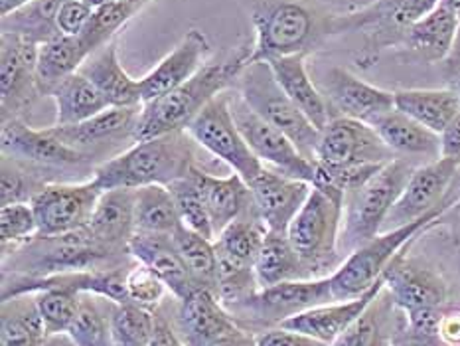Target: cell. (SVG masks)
<instances>
[{
  "instance_id": "obj_48",
  "label": "cell",
  "mask_w": 460,
  "mask_h": 346,
  "mask_svg": "<svg viewBox=\"0 0 460 346\" xmlns=\"http://www.w3.org/2000/svg\"><path fill=\"white\" fill-rule=\"evenodd\" d=\"M79 295L82 293L66 289H44L36 293L38 309L40 315H42L46 334L69 331L79 309Z\"/></svg>"
},
{
  "instance_id": "obj_62",
  "label": "cell",
  "mask_w": 460,
  "mask_h": 346,
  "mask_svg": "<svg viewBox=\"0 0 460 346\" xmlns=\"http://www.w3.org/2000/svg\"><path fill=\"white\" fill-rule=\"evenodd\" d=\"M451 210H453V212H456V214H460V200H456V202L453 204Z\"/></svg>"
},
{
  "instance_id": "obj_61",
  "label": "cell",
  "mask_w": 460,
  "mask_h": 346,
  "mask_svg": "<svg viewBox=\"0 0 460 346\" xmlns=\"http://www.w3.org/2000/svg\"><path fill=\"white\" fill-rule=\"evenodd\" d=\"M131 3H135V4H138V6H143V8H145L148 3H151V0H131Z\"/></svg>"
},
{
  "instance_id": "obj_55",
  "label": "cell",
  "mask_w": 460,
  "mask_h": 346,
  "mask_svg": "<svg viewBox=\"0 0 460 346\" xmlns=\"http://www.w3.org/2000/svg\"><path fill=\"white\" fill-rule=\"evenodd\" d=\"M447 87L453 89L460 102V59L447 62Z\"/></svg>"
},
{
  "instance_id": "obj_10",
  "label": "cell",
  "mask_w": 460,
  "mask_h": 346,
  "mask_svg": "<svg viewBox=\"0 0 460 346\" xmlns=\"http://www.w3.org/2000/svg\"><path fill=\"white\" fill-rule=\"evenodd\" d=\"M235 89L243 102L253 111L285 133L296 145L308 161L314 163L316 146L320 141V131L308 121V117L298 109L277 79L267 62H255L245 66L242 75L237 77Z\"/></svg>"
},
{
  "instance_id": "obj_25",
  "label": "cell",
  "mask_w": 460,
  "mask_h": 346,
  "mask_svg": "<svg viewBox=\"0 0 460 346\" xmlns=\"http://www.w3.org/2000/svg\"><path fill=\"white\" fill-rule=\"evenodd\" d=\"M384 285L385 283L382 277V279L362 297H356V299L349 301H332L314 306V309H308L301 315L293 316V319L285 321L281 326H285L288 331L303 333L310 336V339H314L326 346H332L340 336L348 331V326L366 311V306L376 299L377 293L384 289Z\"/></svg>"
},
{
  "instance_id": "obj_63",
  "label": "cell",
  "mask_w": 460,
  "mask_h": 346,
  "mask_svg": "<svg viewBox=\"0 0 460 346\" xmlns=\"http://www.w3.org/2000/svg\"><path fill=\"white\" fill-rule=\"evenodd\" d=\"M458 346H460V344H458Z\"/></svg>"
},
{
  "instance_id": "obj_45",
  "label": "cell",
  "mask_w": 460,
  "mask_h": 346,
  "mask_svg": "<svg viewBox=\"0 0 460 346\" xmlns=\"http://www.w3.org/2000/svg\"><path fill=\"white\" fill-rule=\"evenodd\" d=\"M49 184L48 176L14 158L3 156L0 164V206L32 202V198Z\"/></svg>"
},
{
  "instance_id": "obj_15",
  "label": "cell",
  "mask_w": 460,
  "mask_h": 346,
  "mask_svg": "<svg viewBox=\"0 0 460 346\" xmlns=\"http://www.w3.org/2000/svg\"><path fill=\"white\" fill-rule=\"evenodd\" d=\"M141 107H109L89 121L67 127L52 125V129L64 143L102 164L137 143Z\"/></svg>"
},
{
  "instance_id": "obj_7",
  "label": "cell",
  "mask_w": 460,
  "mask_h": 346,
  "mask_svg": "<svg viewBox=\"0 0 460 346\" xmlns=\"http://www.w3.org/2000/svg\"><path fill=\"white\" fill-rule=\"evenodd\" d=\"M342 214V198L313 186L301 212L288 226V240L301 255L313 279L330 277L344 262V255L340 253Z\"/></svg>"
},
{
  "instance_id": "obj_50",
  "label": "cell",
  "mask_w": 460,
  "mask_h": 346,
  "mask_svg": "<svg viewBox=\"0 0 460 346\" xmlns=\"http://www.w3.org/2000/svg\"><path fill=\"white\" fill-rule=\"evenodd\" d=\"M92 14H93V8L87 6L84 0H67L58 13V20H56L58 32L62 36H72V38L82 36L84 30L89 24V20H92Z\"/></svg>"
},
{
  "instance_id": "obj_33",
  "label": "cell",
  "mask_w": 460,
  "mask_h": 346,
  "mask_svg": "<svg viewBox=\"0 0 460 346\" xmlns=\"http://www.w3.org/2000/svg\"><path fill=\"white\" fill-rule=\"evenodd\" d=\"M48 97H52L56 103L54 125L59 127L89 121V119H93L95 115L103 113L105 109L111 107L92 79L85 77L82 72H75L62 79L48 93Z\"/></svg>"
},
{
  "instance_id": "obj_36",
  "label": "cell",
  "mask_w": 460,
  "mask_h": 346,
  "mask_svg": "<svg viewBox=\"0 0 460 346\" xmlns=\"http://www.w3.org/2000/svg\"><path fill=\"white\" fill-rule=\"evenodd\" d=\"M87 58L89 52L79 36L72 38L59 34L40 44L36 64L40 95H48L62 79L79 72Z\"/></svg>"
},
{
  "instance_id": "obj_59",
  "label": "cell",
  "mask_w": 460,
  "mask_h": 346,
  "mask_svg": "<svg viewBox=\"0 0 460 346\" xmlns=\"http://www.w3.org/2000/svg\"><path fill=\"white\" fill-rule=\"evenodd\" d=\"M84 3H85L87 6H92L93 10H97V8H102V6L113 4V3H117V0H84Z\"/></svg>"
},
{
  "instance_id": "obj_53",
  "label": "cell",
  "mask_w": 460,
  "mask_h": 346,
  "mask_svg": "<svg viewBox=\"0 0 460 346\" xmlns=\"http://www.w3.org/2000/svg\"><path fill=\"white\" fill-rule=\"evenodd\" d=\"M441 156L453 161L460 168V111L441 133Z\"/></svg>"
},
{
  "instance_id": "obj_9",
  "label": "cell",
  "mask_w": 460,
  "mask_h": 346,
  "mask_svg": "<svg viewBox=\"0 0 460 346\" xmlns=\"http://www.w3.org/2000/svg\"><path fill=\"white\" fill-rule=\"evenodd\" d=\"M438 4V0H374L342 13V36L362 34L364 48L356 56L358 66L372 67L382 52L399 48L407 30Z\"/></svg>"
},
{
  "instance_id": "obj_5",
  "label": "cell",
  "mask_w": 460,
  "mask_h": 346,
  "mask_svg": "<svg viewBox=\"0 0 460 346\" xmlns=\"http://www.w3.org/2000/svg\"><path fill=\"white\" fill-rule=\"evenodd\" d=\"M415 168L417 166L407 158H394L379 168L369 181L344 196L340 253L346 257L384 232L387 216Z\"/></svg>"
},
{
  "instance_id": "obj_19",
  "label": "cell",
  "mask_w": 460,
  "mask_h": 346,
  "mask_svg": "<svg viewBox=\"0 0 460 346\" xmlns=\"http://www.w3.org/2000/svg\"><path fill=\"white\" fill-rule=\"evenodd\" d=\"M38 44L18 34H0V102L3 121L24 119L40 95L38 79Z\"/></svg>"
},
{
  "instance_id": "obj_49",
  "label": "cell",
  "mask_w": 460,
  "mask_h": 346,
  "mask_svg": "<svg viewBox=\"0 0 460 346\" xmlns=\"http://www.w3.org/2000/svg\"><path fill=\"white\" fill-rule=\"evenodd\" d=\"M125 287H127L128 303H135L148 311H156L170 295L164 281L160 279L151 267H146L141 262H135L131 267H128L127 277H125Z\"/></svg>"
},
{
  "instance_id": "obj_42",
  "label": "cell",
  "mask_w": 460,
  "mask_h": 346,
  "mask_svg": "<svg viewBox=\"0 0 460 346\" xmlns=\"http://www.w3.org/2000/svg\"><path fill=\"white\" fill-rule=\"evenodd\" d=\"M172 240L178 247L180 255L192 275L198 289L217 291V253L214 240L199 235L186 226H180L174 232ZM217 295V293H216Z\"/></svg>"
},
{
  "instance_id": "obj_11",
  "label": "cell",
  "mask_w": 460,
  "mask_h": 346,
  "mask_svg": "<svg viewBox=\"0 0 460 346\" xmlns=\"http://www.w3.org/2000/svg\"><path fill=\"white\" fill-rule=\"evenodd\" d=\"M0 146H3V156L36 168L48 176L49 182H59L56 174L93 176L97 166L92 158L64 143L52 127L34 129L26 125L24 119L3 121Z\"/></svg>"
},
{
  "instance_id": "obj_34",
  "label": "cell",
  "mask_w": 460,
  "mask_h": 346,
  "mask_svg": "<svg viewBox=\"0 0 460 346\" xmlns=\"http://www.w3.org/2000/svg\"><path fill=\"white\" fill-rule=\"evenodd\" d=\"M395 109L441 135L460 111L453 89H397Z\"/></svg>"
},
{
  "instance_id": "obj_29",
  "label": "cell",
  "mask_w": 460,
  "mask_h": 346,
  "mask_svg": "<svg viewBox=\"0 0 460 346\" xmlns=\"http://www.w3.org/2000/svg\"><path fill=\"white\" fill-rule=\"evenodd\" d=\"M308 56H285V58H271L267 59L269 67L277 79V84L283 87V92L288 99L301 109L308 117L318 131L332 121L334 115L330 111L324 93L320 92L316 84L310 79L306 69Z\"/></svg>"
},
{
  "instance_id": "obj_4",
  "label": "cell",
  "mask_w": 460,
  "mask_h": 346,
  "mask_svg": "<svg viewBox=\"0 0 460 346\" xmlns=\"http://www.w3.org/2000/svg\"><path fill=\"white\" fill-rule=\"evenodd\" d=\"M135 262L131 253H117L99 244L87 226L59 235H36L34 240L3 255V273L46 277L69 271L107 270Z\"/></svg>"
},
{
  "instance_id": "obj_37",
  "label": "cell",
  "mask_w": 460,
  "mask_h": 346,
  "mask_svg": "<svg viewBox=\"0 0 460 346\" xmlns=\"http://www.w3.org/2000/svg\"><path fill=\"white\" fill-rule=\"evenodd\" d=\"M46 326L38 309L36 293L10 297L0 311V346H40Z\"/></svg>"
},
{
  "instance_id": "obj_3",
  "label": "cell",
  "mask_w": 460,
  "mask_h": 346,
  "mask_svg": "<svg viewBox=\"0 0 460 346\" xmlns=\"http://www.w3.org/2000/svg\"><path fill=\"white\" fill-rule=\"evenodd\" d=\"M247 56L249 48H243L232 59L219 64H206L186 84L163 97L143 103L137 123V141H148V138L168 133L186 131L188 125L202 113V109L214 97L235 87L237 77L242 75L247 66Z\"/></svg>"
},
{
  "instance_id": "obj_39",
  "label": "cell",
  "mask_w": 460,
  "mask_h": 346,
  "mask_svg": "<svg viewBox=\"0 0 460 346\" xmlns=\"http://www.w3.org/2000/svg\"><path fill=\"white\" fill-rule=\"evenodd\" d=\"M267 232L269 230L261 222V217L257 216L255 208H252V210L239 216L235 222H232L226 230L217 234L214 240L216 252L237 263L255 267L257 255L261 252Z\"/></svg>"
},
{
  "instance_id": "obj_2",
  "label": "cell",
  "mask_w": 460,
  "mask_h": 346,
  "mask_svg": "<svg viewBox=\"0 0 460 346\" xmlns=\"http://www.w3.org/2000/svg\"><path fill=\"white\" fill-rule=\"evenodd\" d=\"M199 146L188 131H176L163 137L137 141L127 151L97 164L93 181L103 188H137L172 184L199 166Z\"/></svg>"
},
{
  "instance_id": "obj_16",
  "label": "cell",
  "mask_w": 460,
  "mask_h": 346,
  "mask_svg": "<svg viewBox=\"0 0 460 346\" xmlns=\"http://www.w3.org/2000/svg\"><path fill=\"white\" fill-rule=\"evenodd\" d=\"M103 194L93 178L82 182H49L32 198L38 235H59L82 230Z\"/></svg>"
},
{
  "instance_id": "obj_43",
  "label": "cell",
  "mask_w": 460,
  "mask_h": 346,
  "mask_svg": "<svg viewBox=\"0 0 460 346\" xmlns=\"http://www.w3.org/2000/svg\"><path fill=\"white\" fill-rule=\"evenodd\" d=\"M141 10L143 6L131 3V0H117L113 4L93 10L92 20H89L84 34L79 36L85 44L89 56L97 52V49H102L103 46L111 44L117 38L119 30H121L133 16L141 13Z\"/></svg>"
},
{
  "instance_id": "obj_18",
  "label": "cell",
  "mask_w": 460,
  "mask_h": 346,
  "mask_svg": "<svg viewBox=\"0 0 460 346\" xmlns=\"http://www.w3.org/2000/svg\"><path fill=\"white\" fill-rule=\"evenodd\" d=\"M458 171V164L445 156L417 166L399 200L389 212L384 232L411 224L419 217L438 210V208L453 206L455 202L447 200V196L451 192Z\"/></svg>"
},
{
  "instance_id": "obj_22",
  "label": "cell",
  "mask_w": 460,
  "mask_h": 346,
  "mask_svg": "<svg viewBox=\"0 0 460 346\" xmlns=\"http://www.w3.org/2000/svg\"><path fill=\"white\" fill-rule=\"evenodd\" d=\"M253 196V208L269 232H288L295 216L301 212L313 184L288 178L273 168L263 171L249 182Z\"/></svg>"
},
{
  "instance_id": "obj_23",
  "label": "cell",
  "mask_w": 460,
  "mask_h": 346,
  "mask_svg": "<svg viewBox=\"0 0 460 346\" xmlns=\"http://www.w3.org/2000/svg\"><path fill=\"white\" fill-rule=\"evenodd\" d=\"M209 52H212V44H209L202 30H188L172 52L164 56L151 72L141 77L143 103L163 97L186 84L190 77H194L206 66Z\"/></svg>"
},
{
  "instance_id": "obj_41",
  "label": "cell",
  "mask_w": 460,
  "mask_h": 346,
  "mask_svg": "<svg viewBox=\"0 0 460 346\" xmlns=\"http://www.w3.org/2000/svg\"><path fill=\"white\" fill-rule=\"evenodd\" d=\"M67 0H32L0 20V30L32 40L38 46L59 36L56 20Z\"/></svg>"
},
{
  "instance_id": "obj_6",
  "label": "cell",
  "mask_w": 460,
  "mask_h": 346,
  "mask_svg": "<svg viewBox=\"0 0 460 346\" xmlns=\"http://www.w3.org/2000/svg\"><path fill=\"white\" fill-rule=\"evenodd\" d=\"M453 206L438 208V210L427 214L425 217L405 224L395 230H387L376 235L374 240L359 245L349 255L344 257L342 265L330 275L334 301H349L356 297H362L366 291L382 279L385 270L395 260V255L403 250L407 244L415 242L419 235L433 230L443 222L447 212Z\"/></svg>"
},
{
  "instance_id": "obj_38",
  "label": "cell",
  "mask_w": 460,
  "mask_h": 346,
  "mask_svg": "<svg viewBox=\"0 0 460 346\" xmlns=\"http://www.w3.org/2000/svg\"><path fill=\"white\" fill-rule=\"evenodd\" d=\"M182 217L168 186L153 184L135 191V230L138 234L174 235ZM135 232V234H137Z\"/></svg>"
},
{
  "instance_id": "obj_31",
  "label": "cell",
  "mask_w": 460,
  "mask_h": 346,
  "mask_svg": "<svg viewBox=\"0 0 460 346\" xmlns=\"http://www.w3.org/2000/svg\"><path fill=\"white\" fill-rule=\"evenodd\" d=\"M372 127L397 158H427V163L441 158V135L397 109L377 117Z\"/></svg>"
},
{
  "instance_id": "obj_58",
  "label": "cell",
  "mask_w": 460,
  "mask_h": 346,
  "mask_svg": "<svg viewBox=\"0 0 460 346\" xmlns=\"http://www.w3.org/2000/svg\"><path fill=\"white\" fill-rule=\"evenodd\" d=\"M28 3H32V0H0V16L14 13V10L26 6Z\"/></svg>"
},
{
  "instance_id": "obj_30",
  "label": "cell",
  "mask_w": 460,
  "mask_h": 346,
  "mask_svg": "<svg viewBox=\"0 0 460 346\" xmlns=\"http://www.w3.org/2000/svg\"><path fill=\"white\" fill-rule=\"evenodd\" d=\"M79 72L92 79L111 107L143 105L141 79H135L125 72L121 59H119L117 40L89 56Z\"/></svg>"
},
{
  "instance_id": "obj_35",
  "label": "cell",
  "mask_w": 460,
  "mask_h": 346,
  "mask_svg": "<svg viewBox=\"0 0 460 346\" xmlns=\"http://www.w3.org/2000/svg\"><path fill=\"white\" fill-rule=\"evenodd\" d=\"M255 277L259 289L288 281L313 279L287 232H267L255 262Z\"/></svg>"
},
{
  "instance_id": "obj_28",
  "label": "cell",
  "mask_w": 460,
  "mask_h": 346,
  "mask_svg": "<svg viewBox=\"0 0 460 346\" xmlns=\"http://www.w3.org/2000/svg\"><path fill=\"white\" fill-rule=\"evenodd\" d=\"M87 230L99 244L117 253H131L128 244L135 235V191L111 188L102 198L87 224Z\"/></svg>"
},
{
  "instance_id": "obj_44",
  "label": "cell",
  "mask_w": 460,
  "mask_h": 346,
  "mask_svg": "<svg viewBox=\"0 0 460 346\" xmlns=\"http://www.w3.org/2000/svg\"><path fill=\"white\" fill-rule=\"evenodd\" d=\"M155 331V311L135 303H115L111 313L113 346H148Z\"/></svg>"
},
{
  "instance_id": "obj_60",
  "label": "cell",
  "mask_w": 460,
  "mask_h": 346,
  "mask_svg": "<svg viewBox=\"0 0 460 346\" xmlns=\"http://www.w3.org/2000/svg\"><path fill=\"white\" fill-rule=\"evenodd\" d=\"M438 3H443L445 6L455 10V13L460 16V0H438Z\"/></svg>"
},
{
  "instance_id": "obj_14",
  "label": "cell",
  "mask_w": 460,
  "mask_h": 346,
  "mask_svg": "<svg viewBox=\"0 0 460 346\" xmlns=\"http://www.w3.org/2000/svg\"><path fill=\"white\" fill-rule=\"evenodd\" d=\"M229 103H232V115L235 119V125L239 127L245 143L263 166L273 168V171L288 178H296V181H305L310 184L314 182L316 163L308 161L291 138L273 125H269L265 119L259 117L243 102V97L239 95L235 87Z\"/></svg>"
},
{
  "instance_id": "obj_47",
  "label": "cell",
  "mask_w": 460,
  "mask_h": 346,
  "mask_svg": "<svg viewBox=\"0 0 460 346\" xmlns=\"http://www.w3.org/2000/svg\"><path fill=\"white\" fill-rule=\"evenodd\" d=\"M38 235V222L30 202L0 206V244L3 255L28 244Z\"/></svg>"
},
{
  "instance_id": "obj_51",
  "label": "cell",
  "mask_w": 460,
  "mask_h": 346,
  "mask_svg": "<svg viewBox=\"0 0 460 346\" xmlns=\"http://www.w3.org/2000/svg\"><path fill=\"white\" fill-rule=\"evenodd\" d=\"M257 346H326L318 342L303 333L288 331L285 326H277V329H269L255 334Z\"/></svg>"
},
{
  "instance_id": "obj_57",
  "label": "cell",
  "mask_w": 460,
  "mask_h": 346,
  "mask_svg": "<svg viewBox=\"0 0 460 346\" xmlns=\"http://www.w3.org/2000/svg\"><path fill=\"white\" fill-rule=\"evenodd\" d=\"M40 346H77V344L67 333H58V334H48Z\"/></svg>"
},
{
  "instance_id": "obj_40",
  "label": "cell",
  "mask_w": 460,
  "mask_h": 346,
  "mask_svg": "<svg viewBox=\"0 0 460 346\" xmlns=\"http://www.w3.org/2000/svg\"><path fill=\"white\" fill-rule=\"evenodd\" d=\"M115 301L103 295L82 293L79 309L67 334L77 346H113L111 313Z\"/></svg>"
},
{
  "instance_id": "obj_21",
  "label": "cell",
  "mask_w": 460,
  "mask_h": 346,
  "mask_svg": "<svg viewBox=\"0 0 460 346\" xmlns=\"http://www.w3.org/2000/svg\"><path fill=\"white\" fill-rule=\"evenodd\" d=\"M334 117H349L372 125L377 117L395 109V92L372 85L344 67H330L323 89Z\"/></svg>"
},
{
  "instance_id": "obj_54",
  "label": "cell",
  "mask_w": 460,
  "mask_h": 346,
  "mask_svg": "<svg viewBox=\"0 0 460 346\" xmlns=\"http://www.w3.org/2000/svg\"><path fill=\"white\" fill-rule=\"evenodd\" d=\"M209 346H257V341H255V334L239 329L237 326V329L219 336V339L214 341Z\"/></svg>"
},
{
  "instance_id": "obj_32",
  "label": "cell",
  "mask_w": 460,
  "mask_h": 346,
  "mask_svg": "<svg viewBox=\"0 0 460 346\" xmlns=\"http://www.w3.org/2000/svg\"><path fill=\"white\" fill-rule=\"evenodd\" d=\"M403 319L405 313L395 305L384 285L376 299L332 346H392Z\"/></svg>"
},
{
  "instance_id": "obj_8",
  "label": "cell",
  "mask_w": 460,
  "mask_h": 346,
  "mask_svg": "<svg viewBox=\"0 0 460 346\" xmlns=\"http://www.w3.org/2000/svg\"><path fill=\"white\" fill-rule=\"evenodd\" d=\"M332 285L330 277L305 281H288L281 285L257 289L242 301L224 305L239 329L259 334L277 329L285 321L314 306L332 303Z\"/></svg>"
},
{
  "instance_id": "obj_17",
  "label": "cell",
  "mask_w": 460,
  "mask_h": 346,
  "mask_svg": "<svg viewBox=\"0 0 460 346\" xmlns=\"http://www.w3.org/2000/svg\"><path fill=\"white\" fill-rule=\"evenodd\" d=\"M411 244H407L385 270V289L405 315L427 309H445L451 299V287L431 265L407 255Z\"/></svg>"
},
{
  "instance_id": "obj_56",
  "label": "cell",
  "mask_w": 460,
  "mask_h": 346,
  "mask_svg": "<svg viewBox=\"0 0 460 346\" xmlns=\"http://www.w3.org/2000/svg\"><path fill=\"white\" fill-rule=\"evenodd\" d=\"M392 346H423V344H419L411 334L407 333V319H403V323L399 324V331H397V334H395V339H394V344Z\"/></svg>"
},
{
  "instance_id": "obj_27",
  "label": "cell",
  "mask_w": 460,
  "mask_h": 346,
  "mask_svg": "<svg viewBox=\"0 0 460 346\" xmlns=\"http://www.w3.org/2000/svg\"><path fill=\"white\" fill-rule=\"evenodd\" d=\"M190 174L202 191L216 237L229 224L235 222L239 216H243L253 208L252 188L239 174L232 173L227 176H216L202 171V166H194Z\"/></svg>"
},
{
  "instance_id": "obj_26",
  "label": "cell",
  "mask_w": 460,
  "mask_h": 346,
  "mask_svg": "<svg viewBox=\"0 0 460 346\" xmlns=\"http://www.w3.org/2000/svg\"><path fill=\"white\" fill-rule=\"evenodd\" d=\"M128 252L137 262L145 263L146 267L160 277L168 287V291L176 299H186V297L198 291V285L190 275L188 267L180 255L172 235H156V234H135Z\"/></svg>"
},
{
  "instance_id": "obj_46",
  "label": "cell",
  "mask_w": 460,
  "mask_h": 346,
  "mask_svg": "<svg viewBox=\"0 0 460 346\" xmlns=\"http://www.w3.org/2000/svg\"><path fill=\"white\" fill-rule=\"evenodd\" d=\"M168 188L174 196L180 217H182V224L188 230L204 235L208 240H216V232L212 220H209V212L206 208L202 191H199V186L192 178V174L178 178L172 184H168Z\"/></svg>"
},
{
  "instance_id": "obj_13",
  "label": "cell",
  "mask_w": 460,
  "mask_h": 346,
  "mask_svg": "<svg viewBox=\"0 0 460 346\" xmlns=\"http://www.w3.org/2000/svg\"><path fill=\"white\" fill-rule=\"evenodd\" d=\"M397 158L372 125L349 117H334L323 131L314 163L330 171L382 166Z\"/></svg>"
},
{
  "instance_id": "obj_1",
  "label": "cell",
  "mask_w": 460,
  "mask_h": 346,
  "mask_svg": "<svg viewBox=\"0 0 460 346\" xmlns=\"http://www.w3.org/2000/svg\"><path fill=\"white\" fill-rule=\"evenodd\" d=\"M340 16L342 13H330L305 0H259L252 10L255 42L245 64L313 56L330 40L342 36Z\"/></svg>"
},
{
  "instance_id": "obj_20",
  "label": "cell",
  "mask_w": 460,
  "mask_h": 346,
  "mask_svg": "<svg viewBox=\"0 0 460 346\" xmlns=\"http://www.w3.org/2000/svg\"><path fill=\"white\" fill-rule=\"evenodd\" d=\"M174 331L184 346H209L219 336L237 329L232 315L214 291L198 289L186 299L164 301Z\"/></svg>"
},
{
  "instance_id": "obj_24",
  "label": "cell",
  "mask_w": 460,
  "mask_h": 346,
  "mask_svg": "<svg viewBox=\"0 0 460 346\" xmlns=\"http://www.w3.org/2000/svg\"><path fill=\"white\" fill-rule=\"evenodd\" d=\"M458 34V14L455 10L438 3L431 13L407 30L397 54L405 62L438 64L451 58Z\"/></svg>"
},
{
  "instance_id": "obj_52",
  "label": "cell",
  "mask_w": 460,
  "mask_h": 346,
  "mask_svg": "<svg viewBox=\"0 0 460 346\" xmlns=\"http://www.w3.org/2000/svg\"><path fill=\"white\" fill-rule=\"evenodd\" d=\"M148 346H184L178 333L174 331L172 323H170V316L164 309V305H160L155 311V331Z\"/></svg>"
},
{
  "instance_id": "obj_12",
  "label": "cell",
  "mask_w": 460,
  "mask_h": 346,
  "mask_svg": "<svg viewBox=\"0 0 460 346\" xmlns=\"http://www.w3.org/2000/svg\"><path fill=\"white\" fill-rule=\"evenodd\" d=\"M229 99H232V89L214 97L202 109V113L188 125L186 131L204 151L216 156L217 161L226 163L232 168V173L242 176L249 184L263 171V164L249 148L242 131L235 125Z\"/></svg>"
}]
</instances>
